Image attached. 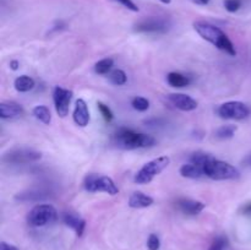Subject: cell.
<instances>
[{"label":"cell","instance_id":"obj_32","mask_svg":"<svg viewBox=\"0 0 251 250\" xmlns=\"http://www.w3.org/2000/svg\"><path fill=\"white\" fill-rule=\"evenodd\" d=\"M0 250H19V248L6 242H1L0 243Z\"/></svg>","mask_w":251,"mask_h":250},{"label":"cell","instance_id":"obj_22","mask_svg":"<svg viewBox=\"0 0 251 250\" xmlns=\"http://www.w3.org/2000/svg\"><path fill=\"white\" fill-rule=\"evenodd\" d=\"M109 81L113 83V85L115 86H123L126 83L127 81V76L126 74L124 73L123 70H120V69H115V70H112L109 73Z\"/></svg>","mask_w":251,"mask_h":250},{"label":"cell","instance_id":"obj_13","mask_svg":"<svg viewBox=\"0 0 251 250\" xmlns=\"http://www.w3.org/2000/svg\"><path fill=\"white\" fill-rule=\"evenodd\" d=\"M24 114V108L21 104L14 100H6L0 103V118L1 119H14Z\"/></svg>","mask_w":251,"mask_h":250},{"label":"cell","instance_id":"obj_29","mask_svg":"<svg viewBox=\"0 0 251 250\" xmlns=\"http://www.w3.org/2000/svg\"><path fill=\"white\" fill-rule=\"evenodd\" d=\"M226 244H227V239L225 237H217L210 245L208 250H223Z\"/></svg>","mask_w":251,"mask_h":250},{"label":"cell","instance_id":"obj_31","mask_svg":"<svg viewBox=\"0 0 251 250\" xmlns=\"http://www.w3.org/2000/svg\"><path fill=\"white\" fill-rule=\"evenodd\" d=\"M115 1L119 2L120 5H123L124 7H126V9L130 10V11H134V12L139 11V6H137V5L135 4L132 0H115Z\"/></svg>","mask_w":251,"mask_h":250},{"label":"cell","instance_id":"obj_20","mask_svg":"<svg viewBox=\"0 0 251 250\" xmlns=\"http://www.w3.org/2000/svg\"><path fill=\"white\" fill-rule=\"evenodd\" d=\"M34 85H36V83H34L33 78L29 77V76L27 75L19 76L14 82L15 88H16V91H19V92H28V91H31L32 88L34 87Z\"/></svg>","mask_w":251,"mask_h":250},{"label":"cell","instance_id":"obj_35","mask_svg":"<svg viewBox=\"0 0 251 250\" xmlns=\"http://www.w3.org/2000/svg\"><path fill=\"white\" fill-rule=\"evenodd\" d=\"M244 164H245V166H248V167H251V154H249V156L245 157Z\"/></svg>","mask_w":251,"mask_h":250},{"label":"cell","instance_id":"obj_19","mask_svg":"<svg viewBox=\"0 0 251 250\" xmlns=\"http://www.w3.org/2000/svg\"><path fill=\"white\" fill-rule=\"evenodd\" d=\"M167 82L172 87L181 88L185 87V86H188L190 83V78L180 73H169L168 76H167Z\"/></svg>","mask_w":251,"mask_h":250},{"label":"cell","instance_id":"obj_33","mask_svg":"<svg viewBox=\"0 0 251 250\" xmlns=\"http://www.w3.org/2000/svg\"><path fill=\"white\" fill-rule=\"evenodd\" d=\"M243 213H244V215H251V202L245 203V205L243 206Z\"/></svg>","mask_w":251,"mask_h":250},{"label":"cell","instance_id":"obj_15","mask_svg":"<svg viewBox=\"0 0 251 250\" xmlns=\"http://www.w3.org/2000/svg\"><path fill=\"white\" fill-rule=\"evenodd\" d=\"M63 221L68 227L73 228V229L75 230L76 234H77L78 237H81V235L83 234V230H85V227H86V222L83 218L80 217V216L76 215V213L74 212H66L64 213Z\"/></svg>","mask_w":251,"mask_h":250},{"label":"cell","instance_id":"obj_10","mask_svg":"<svg viewBox=\"0 0 251 250\" xmlns=\"http://www.w3.org/2000/svg\"><path fill=\"white\" fill-rule=\"evenodd\" d=\"M73 91L66 90V88L56 86L53 91V100L54 105H55V110L58 113L59 117L65 118L69 114V109H70V103L73 100Z\"/></svg>","mask_w":251,"mask_h":250},{"label":"cell","instance_id":"obj_3","mask_svg":"<svg viewBox=\"0 0 251 250\" xmlns=\"http://www.w3.org/2000/svg\"><path fill=\"white\" fill-rule=\"evenodd\" d=\"M202 168L205 175L213 180H235L240 176V172L234 166L216 159L215 157H212Z\"/></svg>","mask_w":251,"mask_h":250},{"label":"cell","instance_id":"obj_21","mask_svg":"<svg viewBox=\"0 0 251 250\" xmlns=\"http://www.w3.org/2000/svg\"><path fill=\"white\" fill-rule=\"evenodd\" d=\"M32 114L34 115L36 119H38L39 122L43 123V124L49 125L51 122V115L50 110H49L48 107L46 105H37L32 109Z\"/></svg>","mask_w":251,"mask_h":250},{"label":"cell","instance_id":"obj_23","mask_svg":"<svg viewBox=\"0 0 251 250\" xmlns=\"http://www.w3.org/2000/svg\"><path fill=\"white\" fill-rule=\"evenodd\" d=\"M238 127L235 125H223L221 126L220 129H217L216 131V137L221 140H227V139H232L234 136V134L237 132Z\"/></svg>","mask_w":251,"mask_h":250},{"label":"cell","instance_id":"obj_11","mask_svg":"<svg viewBox=\"0 0 251 250\" xmlns=\"http://www.w3.org/2000/svg\"><path fill=\"white\" fill-rule=\"evenodd\" d=\"M168 102L176 109L183 110V112H191L198 108V102L193 97L184 93H171L167 96Z\"/></svg>","mask_w":251,"mask_h":250},{"label":"cell","instance_id":"obj_26","mask_svg":"<svg viewBox=\"0 0 251 250\" xmlns=\"http://www.w3.org/2000/svg\"><path fill=\"white\" fill-rule=\"evenodd\" d=\"M131 105L139 112H146L150 108V100L145 97H135L131 100Z\"/></svg>","mask_w":251,"mask_h":250},{"label":"cell","instance_id":"obj_12","mask_svg":"<svg viewBox=\"0 0 251 250\" xmlns=\"http://www.w3.org/2000/svg\"><path fill=\"white\" fill-rule=\"evenodd\" d=\"M74 122L76 123V125L81 127L87 126L88 123H90V110H88L87 103L83 100H77L75 104V109H74Z\"/></svg>","mask_w":251,"mask_h":250},{"label":"cell","instance_id":"obj_36","mask_svg":"<svg viewBox=\"0 0 251 250\" xmlns=\"http://www.w3.org/2000/svg\"><path fill=\"white\" fill-rule=\"evenodd\" d=\"M194 1H196L198 4H201V5H206L210 2V0H194Z\"/></svg>","mask_w":251,"mask_h":250},{"label":"cell","instance_id":"obj_37","mask_svg":"<svg viewBox=\"0 0 251 250\" xmlns=\"http://www.w3.org/2000/svg\"><path fill=\"white\" fill-rule=\"evenodd\" d=\"M159 1H162L163 4H169V2L172 1V0H159Z\"/></svg>","mask_w":251,"mask_h":250},{"label":"cell","instance_id":"obj_34","mask_svg":"<svg viewBox=\"0 0 251 250\" xmlns=\"http://www.w3.org/2000/svg\"><path fill=\"white\" fill-rule=\"evenodd\" d=\"M20 66V63L17 60H11L10 61V68L12 69V70H17Z\"/></svg>","mask_w":251,"mask_h":250},{"label":"cell","instance_id":"obj_6","mask_svg":"<svg viewBox=\"0 0 251 250\" xmlns=\"http://www.w3.org/2000/svg\"><path fill=\"white\" fill-rule=\"evenodd\" d=\"M83 188L88 193H107L109 195H117L119 189L115 185L112 178L105 175H98V174H88L83 180Z\"/></svg>","mask_w":251,"mask_h":250},{"label":"cell","instance_id":"obj_1","mask_svg":"<svg viewBox=\"0 0 251 250\" xmlns=\"http://www.w3.org/2000/svg\"><path fill=\"white\" fill-rule=\"evenodd\" d=\"M194 28L205 41L210 42L211 44H213L220 50L225 51V53L229 54V55H235L237 54V50H235V47L233 46L232 41L228 38V36L222 29L216 27L215 25L208 24V22L198 21L194 22Z\"/></svg>","mask_w":251,"mask_h":250},{"label":"cell","instance_id":"obj_25","mask_svg":"<svg viewBox=\"0 0 251 250\" xmlns=\"http://www.w3.org/2000/svg\"><path fill=\"white\" fill-rule=\"evenodd\" d=\"M213 156L211 154L205 153V152H195V153L191 154L190 157V162L194 164H198V166L203 167ZM203 169V168H202Z\"/></svg>","mask_w":251,"mask_h":250},{"label":"cell","instance_id":"obj_18","mask_svg":"<svg viewBox=\"0 0 251 250\" xmlns=\"http://www.w3.org/2000/svg\"><path fill=\"white\" fill-rule=\"evenodd\" d=\"M49 196V193L47 190H42V189H33L27 193L19 194L16 196V200L20 201H38L42 199H46Z\"/></svg>","mask_w":251,"mask_h":250},{"label":"cell","instance_id":"obj_14","mask_svg":"<svg viewBox=\"0 0 251 250\" xmlns=\"http://www.w3.org/2000/svg\"><path fill=\"white\" fill-rule=\"evenodd\" d=\"M176 206H178V208L181 212L190 216L199 215L206 207V205L203 202L198 200H191V199H180L176 202Z\"/></svg>","mask_w":251,"mask_h":250},{"label":"cell","instance_id":"obj_16","mask_svg":"<svg viewBox=\"0 0 251 250\" xmlns=\"http://www.w3.org/2000/svg\"><path fill=\"white\" fill-rule=\"evenodd\" d=\"M127 203L131 208H146L153 203V199L141 191H135L130 195Z\"/></svg>","mask_w":251,"mask_h":250},{"label":"cell","instance_id":"obj_2","mask_svg":"<svg viewBox=\"0 0 251 250\" xmlns=\"http://www.w3.org/2000/svg\"><path fill=\"white\" fill-rule=\"evenodd\" d=\"M113 142L119 149L136 150L152 147L156 144V140L151 135L132 131V130L129 129H120L113 136Z\"/></svg>","mask_w":251,"mask_h":250},{"label":"cell","instance_id":"obj_17","mask_svg":"<svg viewBox=\"0 0 251 250\" xmlns=\"http://www.w3.org/2000/svg\"><path fill=\"white\" fill-rule=\"evenodd\" d=\"M180 175L184 178H190V179H200L205 176V172H203L202 167L198 166L194 163H186L183 164L180 168Z\"/></svg>","mask_w":251,"mask_h":250},{"label":"cell","instance_id":"obj_4","mask_svg":"<svg viewBox=\"0 0 251 250\" xmlns=\"http://www.w3.org/2000/svg\"><path fill=\"white\" fill-rule=\"evenodd\" d=\"M171 163V158L168 156H161L152 161L147 162L142 166V168L135 175V183L136 184H149L164 171Z\"/></svg>","mask_w":251,"mask_h":250},{"label":"cell","instance_id":"obj_28","mask_svg":"<svg viewBox=\"0 0 251 250\" xmlns=\"http://www.w3.org/2000/svg\"><path fill=\"white\" fill-rule=\"evenodd\" d=\"M242 0H225V7L228 12H237L242 7Z\"/></svg>","mask_w":251,"mask_h":250},{"label":"cell","instance_id":"obj_5","mask_svg":"<svg viewBox=\"0 0 251 250\" xmlns=\"http://www.w3.org/2000/svg\"><path fill=\"white\" fill-rule=\"evenodd\" d=\"M42 158L41 152L28 147H15L5 152L1 161L6 164H28L39 161Z\"/></svg>","mask_w":251,"mask_h":250},{"label":"cell","instance_id":"obj_9","mask_svg":"<svg viewBox=\"0 0 251 250\" xmlns=\"http://www.w3.org/2000/svg\"><path fill=\"white\" fill-rule=\"evenodd\" d=\"M171 28V22L163 17H146L140 20L134 26L135 32L139 33H166Z\"/></svg>","mask_w":251,"mask_h":250},{"label":"cell","instance_id":"obj_7","mask_svg":"<svg viewBox=\"0 0 251 250\" xmlns=\"http://www.w3.org/2000/svg\"><path fill=\"white\" fill-rule=\"evenodd\" d=\"M58 218V212L55 208L48 203L37 205L32 208L27 215V222L33 227H43V225L53 223Z\"/></svg>","mask_w":251,"mask_h":250},{"label":"cell","instance_id":"obj_8","mask_svg":"<svg viewBox=\"0 0 251 250\" xmlns=\"http://www.w3.org/2000/svg\"><path fill=\"white\" fill-rule=\"evenodd\" d=\"M217 114L222 119L243 120L250 115V108L239 100H230L223 103L217 108Z\"/></svg>","mask_w":251,"mask_h":250},{"label":"cell","instance_id":"obj_30","mask_svg":"<svg viewBox=\"0 0 251 250\" xmlns=\"http://www.w3.org/2000/svg\"><path fill=\"white\" fill-rule=\"evenodd\" d=\"M159 247H161V242H159L158 235L151 234L149 237V240H147V248L150 250H158Z\"/></svg>","mask_w":251,"mask_h":250},{"label":"cell","instance_id":"obj_27","mask_svg":"<svg viewBox=\"0 0 251 250\" xmlns=\"http://www.w3.org/2000/svg\"><path fill=\"white\" fill-rule=\"evenodd\" d=\"M97 105H98V109H100V114H102V117L104 118L105 122H108V123L112 122L113 118H114V115H113V112L110 110V108L102 102H98Z\"/></svg>","mask_w":251,"mask_h":250},{"label":"cell","instance_id":"obj_24","mask_svg":"<svg viewBox=\"0 0 251 250\" xmlns=\"http://www.w3.org/2000/svg\"><path fill=\"white\" fill-rule=\"evenodd\" d=\"M113 64H114L113 59H110V58L102 59V60H100L96 63L95 71L97 74H100V75H105V74H108L110 70H112Z\"/></svg>","mask_w":251,"mask_h":250}]
</instances>
